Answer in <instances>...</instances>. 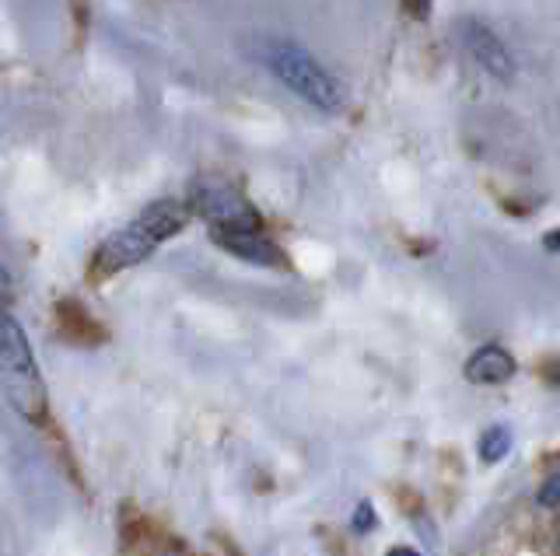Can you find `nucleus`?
<instances>
[{"label": "nucleus", "mask_w": 560, "mask_h": 556, "mask_svg": "<svg viewBox=\"0 0 560 556\" xmlns=\"http://www.w3.org/2000/svg\"><path fill=\"white\" fill-rule=\"evenodd\" d=\"M186 221H189V211L183 203H175V200L151 203L133 224H127L122 232H116L113 238L102 241L92 270L102 273V276H109V273H119L127 267H137L140 259H148L165 238L179 235L186 228Z\"/></svg>", "instance_id": "nucleus-1"}, {"label": "nucleus", "mask_w": 560, "mask_h": 556, "mask_svg": "<svg viewBox=\"0 0 560 556\" xmlns=\"http://www.w3.org/2000/svg\"><path fill=\"white\" fill-rule=\"evenodd\" d=\"M547 378H550V381H553V386L560 389V360H553V364H550V371H547Z\"/></svg>", "instance_id": "nucleus-13"}, {"label": "nucleus", "mask_w": 560, "mask_h": 556, "mask_svg": "<svg viewBox=\"0 0 560 556\" xmlns=\"http://www.w3.org/2000/svg\"><path fill=\"white\" fill-rule=\"evenodd\" d=\"M508 451H512V430L508 427H501V424H494V427H487L483 434H480V459L487 462V465H494V462H501Z\"/></svg>", "instance_id": "nucleus-8"}, {"label": "nucleus", "mask_w": 560, "mask_h": 556, "mask_svg": "<svg viewBox=\"0 0 560 556\" xmlns=\"http://www.w3.org/2000/svg\"><path fill=\"white\" fill-rule=\"evenodd\" d=\"M0 378H4L11 406L22 413L25 421H43L46 381L39 375V364H35L25 329L18 326V319L8 308H0Z\"/></svg>", "instance_id": "nucleus-2"}, {"label": "nucleus", "mask_w": 560, "mask_h": 556, "mask_svg": "<svg viewBox=\"0 0 560 556\" xmlns=\"http://www.w3.org/2000/svg\"><path fill=\"white\" fill-rule=\"evenodd\" d=\"M542 246H547L553 256H560V228H553V232L542 235Z\"/></svg>", "instance_id": "nucleus-11"}, {"label": "nucleus", "mask_w": 560, "mask_h": 556, "mask_svg": "<svg viewBox=\"0 0 560 556\" xmlns=\"http://www.w3.org/2000/svg\"><path fill=\"white\" fill-rule=\"evenodd\" d=\"M375 525V511H372V504L361 500L358 504V511H354V532H368Z\"/></svg>", "instance_id": "nucleus-10"}, {"label": "nucleus", "mask_w": 560, "mask_h": 556, "mask_svg": "<svg viewBox=\"0 0 560 556\" xmlns=\"http://www.w3.org/2000/svg\"><path fill=\"white\" fill-rule=\"evenodd\" d=\"M466 46L469 54L477 57V63L487 74H494L498 81H512L515 78V60L504 49V43L494 36L490 28H483L480 22H466Z\"/></svg>", "instance_id": "nucleus-5"}, {"label": "nucleus", "mask_w": 560, "mask_h": 556, "mask_svg": "<svg viewBox=\"0 0 560 556\" xmlns=\"http://www.w3.org/2000/svg\"><path fill=\"white\" fill-rule=\"evenodd\" d=\"M389 556H420L417 549H410V546H393L389 549Z\"/></svg>", "instance_id": "nucleus-14"}, {"label": "nucleus", "mask_w": 560, "mask_h": 556, "mask_svg": "<svg viewBox=\"0 0 560 556\" xmlns=\"http://www.w3.org/2000/svg\"><path fill=\"white\" fill-rule=\"evenodd\" d=\"M536 500L542 504V508H560V473H553L547 483L539 486V494Z\"/></svg>", "instance_id": "nucleus-9"}, {"label": "nucleus", "mask_w": 560, "mask_h": 556, "mask_svg": "<svg viewBox=\"0 0 560 556\" xmlns=\"http://www.w3.org/2000/svg\"><path fill=\"white\" fill-rule=\"evenodd\" d=\"M515 368L518 364L512 354L504 351V346L487 343L466 360V378L472 381V386H504V381L515 375Z\"/></svg>", "instance_id": "nucleus-7"}, {"label": "nucleus", "mask_w": 560, "mask_h": 556, "mask_svg": "<svg viewBox=\"0 0 560 556\" xmlns=\"http://www.w3.org/2000/svg\"><path fill=\"white\" fill-rule=\"evenodd\" d=\"M8 298H11V276H8L4 267H0V301H8ZM0 308H4V305H0Z\"/></svg>", "instance_id": "nucleus-12"}, {"label": "nucleus", "mask_w": 560, "mask_h": 556, "mask_svg": "<svg viewBox=\"0 0 560 556\" xmlns=\"http://www.w3.org/2000/svg\"><path fill=\"white\" fill-rule=\"evenodd\" d=\"M267 63H270V71L280 78V84H288V88L298 98H305L308 106L323 109V113H343V106H347L343 84L332 78L319 60L308 57L302 46L280 43L267 54Z\"/></svg>", "instance_id": "nucleus-3"}, {"label": "nucleus", "mask_w": 560, "mask_h": 556, "mask_svg": "<svg viewBox=\"0 0 560 556\" xmlns=\"http://www.w3.org/2000/svg\"><path fill=\"white\" fill-rule=\"evenodd\" d=\"M192 206L210 221V232H259V214L232 186H200L192 193Z\"/></svg>", "instance_id": "nucleus-4"}, {"label": "nucleus", "mask_w": 560, "mask_h": 556, "mask_svg": "<svg viewBox=\"0 0 560 556\" xmlns=\"http://www.w3.org/2000/svg\"><path fill=\"white\" fill-rule=\"evenodd\" d=\"M221 249H228L238 259H249L259 267H284V256L262 232H210Z\"/></svg>", "instance_id": "nucleus-6"}]
</instances>
